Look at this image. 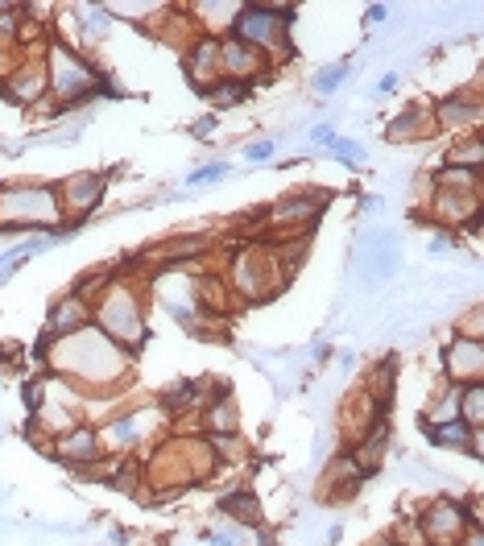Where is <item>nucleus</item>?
<instances>
[{
  "mask_svg": "<svg viewBox=\"0 0 484 546\" xmlns=\"http://www.w3.org/2000/svg\"><path fill=\"white\" fill-rule=\"evenodd\" d=\"M42 352L50 360V369L58 373V381H67L71 389L112 393L129 373V352L116 340H108L96 323L71 331L58 344H42Z\"/></svg>",
  "mask_w": 484,
  "mask_h": 546,
  "instance_id": "obj_1",
  "label": "nucleus"
},
{
  "mask_svg": "<svg viewBox=\"0 0 484 546\" xmlns=\"http://www.w3.org/2000/svg\"><path fill=\"white\" fill-rule=\"evenodd\" d=\"M63 224V203L50 182H5L0 187V232Z\"/></svg>",
  "mask_w": 484,
  "mask_h": 546,
  "instance_id": "obj_2",
  "label": "nucleus"
},
{
  "mask_svg": "<svg viewBox=\"0 0 484 546\" xmlns=\"http://www.w3.org/2000/svg\"><path fill=\"white\" fill-rule=\"evenodd\" d=\"M96 327L104 331L108 340H116L120 348L137 352L149 340V323H145V307H141V294L125 282H112L108 290H100L96 302Z\"/></svg>",
  "mask_w": 484,
  "mask_h": 546,
  "instance_id": "obj_3",
  "label": "nucleus"
},
{
  "mask_svg": "<svg viewBox=\"0 0 484 546\" xmlns=\"http://www.w3.org/2000/svg\"><path fill=\"white\" fill-rule=\"evenodd\" d=\"M42 63H46V83H50V91L58 96V104H63V108H75L79 100L92 96L100 83H108V79L96 75L92 63H83V58L71 46H63V42H54Z\"/></svg>",
  "mask_w": 484,
  "mask_h": 546,
  "instance_id": "obj_4",
  "label": "nucleus"
},
{
  "mask_svg": "<svg viewBox=\"0 0 484 546\" xmlns=\"http://www.w3.org/2000/svg\"><path fill=\"white\" fill-rule=\"evenodd\" d=\"M356 273H360V286L377 290L381 282H393L402 269V236L389 232V228H369L356 236Z\"/></svg>",
  "mask_w": 484,
  "mask_h": 546,
  "instance_id": "obj_5",
  "label": "nucleus"
},
{
  "mask_svg": "<svg viewBox=\"0 0 484 546\" xmlns=\"http://www.w3.org/2000/svg\"><path fill=\"white\" fill-rule=\"evenodd\" d=\"M294 9H274V5H245L232 21V38L253 46L257 54H286V34H290Z\"/></svg>",
  "mask_w": 484,
  "mask_h": 546,
  "instance_id": "obj_6",
  "label": "nucleus"
},
{
  "mask_svg": "<svg viewBox=\"0 0 484 546\" xmlns=\"http://www.w3.org/2000/svg\"><path fill=\"white\" fill-rule=\"evenodd\" d=\"M286 282V273L278 265L274 253H265V249H240L236 261H232V290L245 298V302H265V298H274Z\"/></svg>",
  "mask_w": 484,
  "mask_h": 546,
  "instance_id": "obj_7",
  "label": "nucleus"
},
{
  "mask_svg": "<svg viewBox=\"0 0 484 546\" xmlns=\"http://www.w3.org/2000/svg\"><path fill=\"white\" fill-rule=\"evenodd\" d=\"M323 207H327V195L319 191H302V195H286L278 199L274 207H269V228H274L278 236H298V232H311L323 216Z\"/></svg>",
  "mask_w": 484,
  "mask_h": 546,
  "instance_id": "obj_8",
  "label": "nucleus"
},
{
  "mask_svg": "<svg viewBox=\"0 0 484 546\" xmlns=\"http://www.w3.org/2000/svg\"><path fill=\"white\" fill-rule=\"evenodd\" d=\"M166 422L162 410H129V414H112L100 431V443L104 451H129V447H141L149 435Z\"/></svg>",
  "mask_w": 484,
  "mask_h": 546,
  "instance_id": "obj_9",
  "label": "nucleus"
},
{
  "mask_svg": "<svg viewBox=\"0 0 484 546\" xmlns=\"http://www.w3.org/2000/svg\"><path fill=\"white\" fill-rule=\"evenodd\" d=\"M418 526H422V538H427V546H447V542H460V538H464L468 513H464L460 501L439 497V501L418 518Z\"/></svg>",
  "mask_w": 484,
  "mask_h": 546,
  "instance_id": "obj_10",
  "label": "nucleus"
},
{
  "mask_svg": "<svg viewBox=\"0 0 484 546\" xmlns=\"http://www.w3.org/2000/svg\"><path fill=\"white\" fill-rule=\"evenodd\" d=\"M443 369H447L451 385L484 381V340H464V336H456V340L443 348Z\"/></svg>",
  "mask_w": 484,
  "mask_h": 546,
  "instance_id": "obj_11",
  "label": "nucleus"
},
{
  "mask_svg": "<svg viewBox=\"0 0 484 546\" xmlns=\"http://www.w3.org/2000/svg\"><path fill=\"white\" fill-rule=\"evenodd\" d=\"M0 91H5L9 104L34 108V104L46 96V91H50V83H46V63H42V58H29V63H21L5 83H0Z\"/></svg>",
  "mask_w": 484,
  "mask_h": 546,
  "instance_id": "obj_12",
  "label": "nucleus"
},
{
  "mask_svg": "<svg viewBox=\"0 0 484 546\" xmlns=\"http://www.w3.org/2000/svg\"><path fill=\"white\" fill-rule=\"evenodd\" d=\"M54 455L63 464L71 468H96L100 464V455H104V443H100V431L96 427H71L67 435H58L54 439Z\"/></svg>",
  "mask_w": 484,
  "mask_h": 546,
  "instance_id": "obj_13",
  "label": "nucleus"
},
{
  "mask_svg": "<svg viewBox=\"0 0 484 546\" xmlns=\"http://www.w3.org/2000/svg\"><path fill=\"white\" fill-rule=\"evenodd\" d=\"M100 199H104V174H71L63 187H58V203H63V211H71V216H75L71 228L83 224V216Z\"/></svg>",
  "mask_w": 484,
  "mask_h": 546,
  "instance_id": "obj_14",
  "label": "nucleus"
},
{
  "mask_svg": "<svg viewBox=\"0 0 484 546\" xmlns=\"http://www.w3.org/2000/svg\"><path fill=\"white\" fill-rule=\"evenodd\" d=\"M87 319H92V302H87V298H79V294L58 298L54 307H50V319H46V336H42V344H50L54 336H58V340L71 336V331L87 327Z\"/></svg>",
  "mask_w": 484,
  "mask_h": 546,
  "instance_id": "obj_15",
  "label": "nucleus"
},
{
  "mask_svg": "<svg viewBox=\"0 0 484 546\" xmlns=\"http://www.w3.org/2000/svg\"><path fill=\"white\" fill-rule=\"evenodd\" d=\"M261 71H265V54H257L253 46L236 42V38L220 42V75H224V79H236V83H253Z\"/></svg>",
  "mask_w": 484,
  "mask_h": 546,
  "instance_id": "obj_16",
  "label": "nucleus"
},
{
  "mask_svg": "<svg viewBox=\"0 0 484 546\" xmlns=\"http://www.w3.org/2000/svg\"><path fill=\"white\" fill-rule=\"evenodd\" d=\"M431 211L439 216V224L447 228H464L480 220V191H435Z\"/></svg>",
  "mask_w": 484,
  "mask_h": 546,
  "instance_id": "obj_17",
  "label": "nucleus"
},
{
  "mask_svg": "<svg viewBox=\"0 0 484 546\" xmlns=\"http://www.w3.org/2000/svg\"><path fill=\"white\" fill-rule=\"evenodd\" d=\"M187 79L207 91V87H216L224 75H220V42L216 38H199L191 46V58H187Z\"/></svg>",
  "mask_w": 484,
  "mask_h": 546,
  "instance_id": "obj_18",
  "label": "nucleus"
},
{
  "mask_svg": "<svg viewBox=\"0 0 484 546\" xmlns=\"http://www.w3.org/2000/svg\"><path fill=\"white\" fill-rule=\"evenodd\" d=\"M431 133H435L431 108H406L402 116H393L385 125V141L389 145H414V141H427Z\"/></svg>",
  "mask_w": 484,
  "mask_h": 546,
  "instance_id": "obj_19",
  "label": "nucleus"
},
{
  "mask_svg": "<svg viewBox=\"0 0 484 546\" xmlns=\"http://www.w3.org/2000/svg\"><path fill=\"white\" fill-rule=\"evenodd\" d=\"M480 116H484V108H480V100L476 96H447V100H439L435 108H431V120H435V129H464V125H480Z\"/></svg>",
  "mask_w": 484,
  "mask_h": 546,
  "instance_id": "obj_20",
  "label": "nucleus"
},
{
  "mask_svg": "<svg viewBox=\"0 0 484 546\" xmlns=\"http://www.w3.org/2000/svg\"><path fill=\"white\" fill-rule=\"evenodd\" d=\"M220 513L232 522V526H261V501H257V493L249 489V484H240V489H232V493H224L220 497Z\"/></svg>",
  "mask_w": 484,
  "mask_h": 546,
  "instance_id": "obj_21",
  "label": "nucleus"
},
{
  "mask_svg": "<svg viewBox=\"0 0 484 546\" xmlns=\"http://www.w3.org/2000/svg\"><path fill=\"white\" fill-rule=\"evenodd\" d=\"M203 422L211 435H236L240 431V410L232 402V393H211L203 402Z\"/></svg>",
  "mask_w": 484,
  "mask_h": 546,
  "instance_id": "obj_22",
  "label": "nucleus"
},
{
  "mask_svg": "<svg viewBox=\"0 0 484 546\" xmlns=\"http://www.w3.org/2000/svg\"><path fill=\"white\" fill-rule=\"evenodd\" d=\"M427 439H431V447L468 451L472 460H480V439H476V431H468V427H464L460 418H456V422H439V427H427Z\"/></svg>",
  "mask_w": 484,
  "mask_h": 546,
  "instance_id": "obj_23",
  "label": "nucleus"
},
{
  "mask_svg": "<svg viewBox=\"0 0 484 546\" xmlns=\"http://www.w3.org/2000/svg\"><path fill=\"white\" fill-rule=\"evenodd\" d=\"M389 439H393V435H389V427H385V422H377V427H373L365 439H360V447L352 451V464H356L360 472H365V476H369V472H377V468H381V460H385V447H389Z\"/></svg>",
  "mask_w": 484,
  "mask_h": 546,
  "instance_id": "obj_24",
  "label": "nucleus"
},
{
  "mask_svg": "<svg viewBox=\"0 0 484 546\" xmlns=\"http://www.w3.org/2000/svg\"><path fill=\"white\" fill-rule=\"evenodd\" d=\"M460 418V385H443L439 389V398L427 406V414H422V422H427V427H439V422H456Z\"/></svg>",
  "mask_w": 484,
  "mask_h": 546,
  "instance_id": "obj_25",
  "label": "nucleus"
},
{
  "mask_svg": "<svg viewBox=\"0 0 484 546\" xmlns=\"http://www.w3.org/2000/svg\"><path fill=\"white\" fill-rule=\"evenodd\" d=\"M460 422H464L468 431L484 427V381L460 385Z\"/></svg>",
  "mask_w": 484,
  "mask_h": 546,
  "instance_id": "obj_26",
  "label": "nucleus"
},
{
  "mask_svg": "<svg viewBox=\"0 0 484 546\" xmlns=\"http://www.w3.org/2000/svg\"><path fill=\"white\" fill-rule=\"evenodd\" d=\"M435 191H480V170H460V166H443L435 178Z\"/></svg>",
  "mask_w": 484,
  "mask_h": 546,
  "instance_id": "obj_27",
  "label": "nucleus"
},
{
  "mask_svg": "<svg viewBox=\"0 0 484 546\" xmlns=\"http://www.w3.org/2000/svg\"><path fill=\"white\" fill-rule=\"evenodd\" d=\"M447 166H460V170H480V166H484V141H480V137L456 141V145L447 149Z\"/></svg>",
  "mask_w": 484,
  "mask_h": 546,
  "instance_id": "obj_28",
  "label": "nucleus"
},
{
  "mask_svg": "<svg viewBox=\"0 0 484 546\" xmlns=\"http://www.w3.org/2000/svg\"><path fill=\"white\" fill-rule=\"evenodd\" d=\"M79 29H83V38H87V42L108 38V29H112L108 9H100V5H83V9H79Z\"/></svg>",
  "mask_w": 484,
  "mask_h": 546,
  "instance_id": "obj_29",
  "label": "nucleus"
},
{
  "mask_svg": "<svg viewBox=\"0 0 484 546\" xmlns=\"http://www.w3.org/2000/svg\"><path fill=\"white\" fill-rule=\"evenodd\" d=\"M249 87H253V83H236V79H220L216 87H207V91H203V96H207L211 104H220V108H232V104H240V100H245V96H249Z\"/></svg>",
  "mask_w": 484,
  "mask_h": 546,
  "instance_id": "obj_30",
  "label": "nucleus"
},
{
  "mask_svg": "<svg viewBox=\"0 0 484 546\" xmlns=\"http://www.w3.org/2000/svg\"><path fill=\"white\" fill-rule=\"evenodd\" d=\"M348 63H331V67H319L315 71V79H311V87L319 91V96H336V91H340V83L348 79Z\"/></svg>",
  "mask_w": 484,
  "mask_h": 546,
  "instance_id": "obj_31",
  "label": "nucleus"
},
{
  "mask_svg": "<svg viewBox=\"0 0 484 546\" xmlns=\"http://www.w3.org/2000/svg\"><path fill=\"white\" fill-rule=\"evenodd\" d=\"M327 154L336 158V162H344V166H360V162H365V145L348 141V137H336V141L327 145Z\"/></svg>",
  "mask_w": 484,
  "mask_h": 546,
  "instance_id": "obj_32",
  "label": "nucleus"
},
{
  "mask_svg": "<svg viewBox=\"0 0 484 546\" xmlns=\"http://www.w3.org/2000/svg\"><path fill=\"white\" fill-rule=\"evenodd\" d=\"M456 336H464V340H484V323H480V307H472L460 323H456Z\"/></svg>",
  "mask_w": 484,
  "mask_h": 546,
  "instance_id": "obj_33",
  "label": "nucleus"
},
{
  "mask_svg": "<svg viewBox=\"0 0 484 546\" xmlns=\"http://www.w3.org/2000/svg\"><path fill=\"white\" fill-rule=\"evenodd\" d=\"M224 174H228V162H211V166L195 170L187 182H191V187H207V182H216V178H224Z\"/></svg>",
  "mask_w": 484,
  "mask_h": 546,
  "instance_id": "obj_34",
  "label": "nucleus"
},
{
  "mask_svg": "<svg viewBox=\"0 0 484 546\" xmlns=\"http://www.w3.org/2000/svg\"><path fill=\"white\" fill-rule=\"evenodd\" d=\"M274 149H278L274 137H257V141L245 149V158H249V162H269V158H274Z\"/></svg>",
  "mask_w": 484,
  "mask_h": 546,
  "instance_id": "obj_35",
  "label": "nucleus"
},
{
  "mask_svg": "<svg viewBox=\"0 0 484 546\" xmlns=\"http://www.w3.org/2000/svg\"><path fill=\"white\" fill-rule=\"evenodd\" d=\"M207 542H211V546H240V526H232V522H228V526H216V530L207 534Z\"/></svg>",
  "mask_w": 484,
  "mask_h": 546,
  "instance_id": "obj_36",
  "label": "nucleus"
},
{
  "mask_svg": "<svg viewBox=\"0 0 484 546\" xmlns=\"http://www.w3.org/2000/svg\"><path fill=\"white\" fill-rule=\"evenodd\" d=\"M311 141H315V145H331V141H336V129H331V125H315V129H311Z\"/></svg>",
  "mask_w": 484,
  "mask_h": 546,
  "instance_id": "obj_37",
  "label": "nucleus"
},
{
  "mask_svg": "<svg viewBox=\"0 0 484 546\" xmlns=\"http://www.w3.org/2000/svg\"><path fill=\"white\" fill-rule=\"evenodd\" d=\"M393 87H398V71H385V75L377 79V96H389Z\"/></svg>",
  "mask_w": 484,
  "mask_h": 546,
  "instance_id": "obj_38",
  "label": "nucleus"
},
{
  "mask_svg": "<svg viewBox=\"0 0 484 546\" xmlns=\"http://www.w3.org/2000/svg\"><path fill=\"white\" fill-rule=\"evenodd\" d=\"M460 542H464V546H484V534H480V526H468Z\"/></svg>",
  "mask_w": 484,
  "mask_h": 546,
  "instance_id": "obj_39",
  "label": "nucleus"
},
{
  "mask_svg": "<svg viewBox=\"0 0 484 546\" xmlns=\"http://www.w3.org/2000/svg\"><path fill=\"white\" fill-rule=\"evenodd\" d=\"M211 129H216V116H207V120H199V125H195L191 133H195V137H207Z\"/></svg>",
  "mask_w": 484,
  "mask_h": 546,
  "instance_id": "obj_40",
  "label": "nucleus"
},
{
  "mask_svg": "<svg viewBox=\"0 0 484 546\" xmlns=\"http://www.w3.org/2000/svg\"><path fill=\"white\" fill-rule=\"evenodd\" d=\"M451 249V236H435L431 240V253H447Z\"/></svg>",
  "mask_w": 484,
  "mask_h": 546,
  "instance_id": "obj_41",
  "label": "nucleus"
},
{
  "mask_svg": "<svg viewBox=\"0 0 484 546\" xmlns=\"http://www.w3.org/2000/svg\"><path fill=\"white\" fill-rule=\"evenodd\" d=\"M389 546H398V542H389Z\"/></svg>",
  "mask_w": 484,
  "mask_h": 546,
  "instance_id": "obj_42",
  "label": "nucleus"
}]
</instances>
